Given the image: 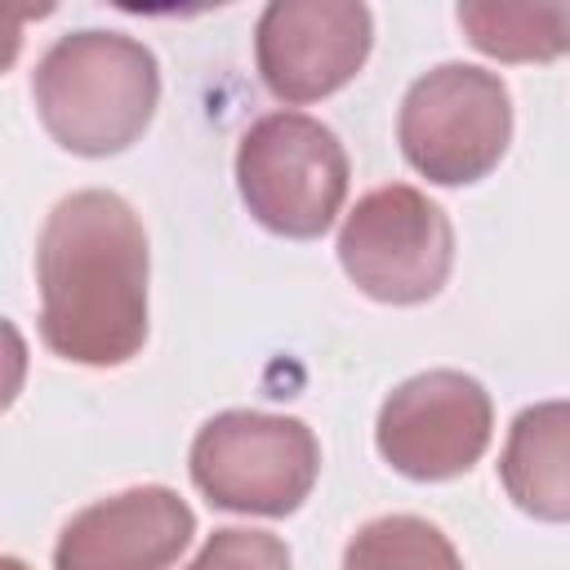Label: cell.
I'll use <instances>...</instances> for the list:
<instances>
[{
	"mask_svg": "<svg viewBox=\"0 0 570 570\" xmlns=\"http://www.w3.org/2000/svg\"><path fill=\"white\" fill-rule=\"evenodd\" d=\"M147 232L129 200L89 187L45 218L36 245L40 343L89 370L125 365L147 343Z\"/></svg>",
	"mask_w": 570,
	"mask_h": 570,
	"instance_id": "cell-1",
	"label": "cell"
},
{
	"mask_svg": "<svg viewBox=\"0 0 570 570\" xmlns=\"http://www.w3.org/2000/svg\"><path fill=\"white\" fill-rule=\"evenodd\" d=\"M36 116L76 156H116L142 138L160 102L156 53L125 31L58 36L31 71Z\"/></svg>",
	"mask_w": 570,
	"mask_h": 570,
	"instance_id": "cell-2",
	"label": "cell"
},
{
	"mask_svg": "<svg viewBox=\"0 0 570 570\" xmlns=\"http://www.w3.org/2000/svg\"><path fill=\"white\" fill-rule=\"evenodd\" d=\"M347 151L330 125L307 111H272L254 120L236 147V187L249 214L289 240L330 232L347 200Z\"/></svg>",
	"mask_w": 570,
	"mask_h": 570,
	"instance_id": "cell-3",
	"label": "cell"
},
{
	"mask_svg": "<svg viewBox=\"0 0 570 570\" xmlns=\"http://www.w3.org/2000/svg\"><path fill=\"white\" fill-rule=\"evenodd\" d=\"M316 472V432L289 414L223 410L191 441V481L223 512L289 517L312 494Z\"/></svg>",
	"mask_w": 570,
	"mask_h": 570,
	"instance_id": "cell-4",
	"label": "cell"
},
{
	"mask_svg": "<svg viewBox=\"0 0 570 570\" xmlns=\"http://www.w3.org/2000/svg\"><path fill=\"white\" fill-rule=\"evenodd\" d=\"M396 142L410 169L436 187L485 178L512 142L508 85L472 62H441L423 71L401 98Z\"/></svg>",
	"mask_w": 570,
	"mask_h": 570,
	"instance_id": "cell-5",
	"label": "cell"
},
{
	"mask_svg": "<svg viewBox=\"0 0 570 570\" xmlns=\"http://www.w3.org/2000/svg\"><path fill=\"white\" fill-rule=\"evenodd\" d=\"M347 281L374 303L414 307L441 294L454 267V227L436 200L410 183L365 191L338 232Z\"/></svg>",
	"mask_w": 570,
	"mask_h": 570,
	"instance_id": "cell-6",
	"label": "cell"
},
{
	"mask_svg": "<svg viewBox=\"0 0 570 570\" xmlns=\"http://www.w3.org/2000/svg\"><path fill=\"white\" fill-rule=\"evenodd\" d=\"M490 432L494 405L472 374L423 370L387 392L374 445L410 481H450L485 454Z\"/></svg>",
	"mask_w": 570,
	"mask_h": 570,
	"instance_id": "cell-7",
	"label": "cell"
},
{
	"mask_svg": "<svg viewBox=\"0 0 570 570\" xmlns=\"http://www.w3.org/2000/svg\"><path fill=\"white\" fill-rule=\"evenodd\" d=\"M370 45L374 18L361 0H272L254 27L258 76L289 107L338 94L365 67Z\"/></svg>",
	"mask_w": 570,
	"mask_h": 570,
	"instance_id": "cell-8",
	"label": "cell"
},
{
	"mask_svg": "<svg viewBox=\"0 0 570 570\" xmlns=\"http://www.w3.org/2000/svg\"><path fill=\"white\" fill-rule=\"evenodd\" d=\"M196 534V512L169 485H129L80 508L58 543L53 570H169Z\"/></svg>",
	"mask_w": 570,
	"mask_h": 570,
	"instance_id": "cell-9",
	"label": "cell"
},
{
	"mask_svg": "<svg viewBox=\"0 0 570 570\" xmlns=\"http://www.w3.org/2000/svg\"><path fill=\"white\" fill-rule=\"evenodd\" d=\"M499 476L525 517L570 521V401H539L512 419Z\"/></svg>",
	"mask_w": 570,
	"mask_h": 570,
	"instance_id": "cell-10",
	"label": "cell"
},
{
	"mask_svg": "<svg viewBox=\"0 0 570 570\" xmlns=\"http://www.w3.org/2000/svg\"><path fill=\"white\" fill-rule=\"evenodd\" d=\"M472 49L499 62H552L570 53V4L552 0H463L454 9Z\"/></svg>",
	"mask_w": 570,
	"mask_h": 570,
	"instance_id": "cell-11",
	"label": "cell"
},
{
	"mask_svg": "<svg viewBox=\"0 0 570 570\" xmlns=\"http://www.w3.org/2000/svg\"><path fill=\"white\" fill-rule=\"evenodd\" d=\"M343 570H463V561L441 534V525L410 512H392L365 521L347 539Z\"/></svg>",
	"mask_w": 570,
	"mask_h": 570,
	"instance_id": "cell-12",
	"label": "cell"
},
{
	"mask_svg": "<svg viewBox=\"0 0 570 570\" xmlns=\"http://www.w3.org/2000/svg\"><path fill=\"white\" fill-rule=\"evenodd\" d=\"M187 570H289V548L267 530L227 525L205 539Z\"/></svg>",
	"mask_w": 570,
	"mask_h": 570,
	"instance_id": "cell-13",
	"label": "cell"
},
{
	"mask_svg": "<svg viewBox=\"0 0 570 570\" xmlns=\"http://www.w3.org/2000/svg\"><path fill=\"white\" fill-rule=\"evenodd\" d=\"M0 570H27V566H22L18 557H4V561H0Z\"/></svg>",
	"mask_w": 570,
	"mask_h": 570,
	"instance_id": "cell-14",
	"label": "cell"
}]
</instances>
